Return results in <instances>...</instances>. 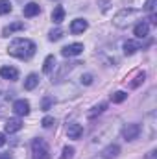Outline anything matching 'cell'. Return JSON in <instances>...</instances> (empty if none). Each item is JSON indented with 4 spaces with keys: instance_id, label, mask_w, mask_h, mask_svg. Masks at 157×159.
Masks as SVG:
<instances>
[{
    "instance_id": "277c9868",
    "label": "cell",
    "mask_w": 157,
    "mask_h": 159,
    "mask_svg": "<svg viewBox=\"0 0 157 159\" xmlns=\"http://www.w3.org/2000/svg\"><path fill=\"white\" fill-rule=\"evenodd\" d=\"M139 133H141V126L139 124H128L124 129H122V137L126 139V141H135L137 137H139Z\"/></svg>"
},
{
    "instance_id": "f546056e",
    "label": "cell",
    "mask_w": 157,
    "mask_h": 159,
    "mask_svg": "<svg viewBox=\"0 0 157 159\" xmlns=\"http://www.w3.org/2000/svg\"><path fill=\"white\" fill-rule=\"evenodd\" d=\"M0 159H11V154H9V152H6V154H2V156H0Z\"/></svg>"
},
{
    "instance_id": "2e32d148",
    "label": "cell",
    "mask_w": 157,
    "mask_h": 159,
    "mask_svg": "<svg viewBox=\"0 0 157 159\" xmlns=\"http://www.w3.org/2000/svg\"><path fill=\"white\" fill-rule=\"evenodd\" d=\"M137 50H141V44L137 41H126L124 43V54L126 56H133Z\"/></svg>"
},
{
    "instance_id": "5b68a950",
    "label": "cell",
    "mask_w": 157,
    "mask_h": 159,
    "mask_svg": "<svg viewBox=\"0 0 157 159\" xmlns=\"http://www.w3.org/2000/svg\"><path fill=\"white\" fill-rule=\"evenodd\" d=\"M13 111H15L19 117L28 115V113H30V102H28V100H24V98L15 100V102H13Z\"/></svg>"
},
{
    "instance_id": "6da1fadb",
    "label": "cell",
    "mask_w": 157,
    "mask_h": 159,
    "mask_svg": "<svg viewBox=\"0 0 157 159\" xmlns=\"http://www.w3.org/2000/svg\"><path fill=\"white\" fill-rule=\"evenodd\" d=\"M37 46L35 43L30 39H24V37H19V39H13L7 46V52L9 56L13 57H19V59H30L34 54H35Z\"/></svg>"
},
{
    "instance_id": "3957f363",
    "label": "cell",
    "mask_w": 157,
    "mask_h": 159,
    "mask_svg": "<svg viewBox=\"0 0 157 159\" xmlns=\"http://www.w3.org/2000/svg\"><path fill=\"white\" fill-rule=\"evenodd\" d=\"M32 157L34 159H50V148L44 139L32 141Z\"/></svg>"
},
{
    "instance_id": "1f68e13d",
    "label": "cell",
    "mask_w": 157,
    "mask_h": 159,
    "mask_svg": "<svg viewBox=\"0 0 157 159\" xmlns=\"http://www.w3.org/2000/svg\"><path fill=\"white\" fill-rule=\"evenodd\" d=\"M94 159H104V157H102V156H96V157H94Z\"/></svg>"
},
{
    "instance_id": "9a60e30c",
    "label": "cell",
    "mask_w": 157,
    "mask_h": 159,
    "mask_svg": "<svg viewBox=\"0 0 157 159\" xmlns=\"http://www.w3.org/2000/svg\"><path fill=\"white\" fill-rule=\"evenodd\" d=\"M148 32H150V26H148L146 22H139V24L135 26V30H133V34H135L139 39H144V37L148 35Z\"/></svg>"
},
{
    "instance_id": "52a82bcc",
    "label": "cell",
    "mask_w": 157,
    "mask_h": 159,
    "mask_svg": "<svg viewBox=\"0 0 157 159\" xmlns=\"http://www.w3.org/2000/svg\"><path fill=\"white\" fill-rule=\"evenodd\" d=\"M20 30H24V22H20V20L11 22V24H7V26L2 30V37H9V35H13L15 32H20Z\"/></svg>"
},
{
    "instance_id": "83f0119b",
    "label": "cell",
    "mask_w": 157,
    "mask_h": 159,
    "mask_svg": "<svg viewBox=\"0 0 157 159\" xmlns=\"http://www.w3.org/2000/svg\"><path fill=\"white\" fill-rule=\"evenodd\" d=\"M50 106H52V98H44L43 100V111H48Z\"/></svg>"
},
{
    "instance_id": "f1b7e54d",
    "label": "cell",
    "mask_w": 157,
    "mask_h": 159,
    "mask_svg": "<svg viewBox=\"0 0 157 159\" xmlns=\"http://www.w3.org/2000/svg\"><path fill=\"white\" fill-rule=\"evenodd\" d=\"M4 144H6V135L0 133V146H4Z\"/></svg>"
},
{
    "instance_id": "44dd1931",
    "label": "cell",
    "mask_w": 157,
    "mask_h": 159,
    "mask_svg": "<svg viewBox=\"0 0 157 159\" xmlns=\"http://www.w3.org/2000/svg\"><path fill=\"white\" fill-rule=\"evenodd\" d=\"M126 96H128V94H126L124 91H117V93H113V94H111V100H113L115 104H120V102H124V100H126Z\"/></svg>"
},
{
    "instance_id": "d4e9b609",
    "label": "cell",
    "mask_w": 157,
    "mask_h": 159,
    "mask_svg": "<svg viewBox=\"0 0 157 159\" xmlns=\"http://www.w3.org/2000/svg\"><path fill=\"white\" fill-rule=\"evenodd\" d=\"M41 126H43V128H50V126H54V117H44V119L41 120Z\"/></svg>"
},
{
    "instance_id": "4dcf8cb0",
    "label": "cell",
    "mask_w": 157,
    "mask_h": 159,
    "mask_svg": "<svg viewBox=\"0 0 157 159\" xmlns=\"http://www.w3.org/2000/svg\"><path fill=\"white\" fill-rule=\"evenodd\" d=\"M146 159H155V152H150V156H148Z\"/></svg>"
},
{
    "instance_id": "8992f818",
    "label": "cell",
    "mask_w": 157,
    "mask_h": 159,
    "mask_svg": "<svg viewBox=\"0 0 157 159\" xmlns=\"http://www.w3.org/2000/svg\"><path fill=\"white\" fill-rule=\"evenodd\" d=\"M83 52V44L81 43H72V44H67L63 50H61V54L65 56V57H74V56H79Z\"/></svg>"
},
{
    "instance_id": "484cf974",
    "label": "cell",
    "mask_w": 157,
    "mask_h": 159,
    "mask_svg": "<svg viewBox=\"0 0 157 159\" xmlns=\"http://www.w3.org/2000/svg\"><path fill=\"white\" fill-rule=\"evenodd\" d=\"M155 2H157V0H146L144 9H146V11H150V13H154V9H155Z\"/></svg>"
},
{
    "instance_id": "ba28073f",
    "label": "cell",
    "mask_w": 157,
    "mask_h": 159,
    "mask_svg": "<svg viewBox=\"0 0 157 159\" xmlns=\"http://www.w3.org/2000/svg\"><path fill=\"white\" fill-rule=\"evenodd\" d=\"M87 28H89V24H87L85 19H76V20H72V24H70V34L78 35V34H83Z\"/></svg>"
},
{
    "instance_id": "603a6c76",
    "label": "cell",
    "mask_w": 157,
    "mask_h": 159,
    "mask_svg": "<svg viewBox=\"0 0 157 159\" xmlns=\"http://www.w3.org/2000/svg\"><path fill=\"white\" fill-rule=\"evenodd\" d=\"M61 35H63V30H61V28H56V30H52V32H50L48 39H50V41H57V39H61Z\"/></svg>"
},
{
    "instance_id": "7402d4cb",
    "label": "cell",
    "mask_w": 157,
    "mask_h": 159,
    "mask_svg": "<svg viewBox=\"0 0 157 159\" xmlns=\"http://www.w3.org/2000/svg\"><path fill=\"white\" fill-rule=\"evenodd\" d=\"M72 156H74V148H72V146H65L59 159H72Z\"/></svg>"
},
{
    "instance_id": "5bb4252c",
    "label": "cell",
    "mask_w": 157,
    "mask_h": 159,
    "mask_svg": "<svg viewBox=\"0 0 157 159\" xmlns=\"http://www.w3.org/2000/svg\"><path fill=\"white\" fill-rule=\"evenodd\" d=\"M52 20H54L56 24H61V22L65 20V9H63V6H56V7H54V11H52Z\"/></svg>"
},
{
    "instance_id": "ac0fdd59",
    "label": "cell",
    "mask_w": 157,
    "mask_h": 159,
    "mask_svg": "<svg viewBox=\"0 0 157 159\" xmlns=\"http://www.w3.org/2000/svg\"><path fill=\"white\" fill-rule=\"evenodd\" d=\"M54 67H56V57L50 54V56H46V59H44V63H43V72H44V74H50Z\"/></svg>"
},
{
    "instance_id": "7c38bea8",
    "label": "cell",
    "mask_w": 157,
    "mask_h": 159,
    "mask_svg": "<svg viewBox=\"0 0 157 159\" xmlns=\"http://www.w3.org/2000/svg\"><path fill=\"white\" fill-rule=\"evenodd\" d=\"M41 11V6L39 4H35V2H30V4H26L24 6V9H22V13H24V17H35V15H39Z\"/></svg>"
},
{
    "instance_id": "4fadbf2b",
    "label": "cell",
    "mask_w": 157,
    "mask_h": 159,
    "mask_svg": "<svg viewBox=\"0 0 157 159\" xmlns=\"http://www.w3.org/2000/svg\"><path fill=\"white\" fill-rule=\"evenodd\" d=\"M6 133H15V131H19L20 128H22V120L20 119H9L6 122Z\"/></svg>"
},
{
    "instance_id": "8fae6325",
    "label": "cell",
    "mask_w": 157,
    "mask_h": 159,
    "mask_svg": "<svg viewBox=\"0 0 157 159\" xmlns=\"http://www.w3.org/2000/svg\"><path fill=\"white\" fill-rule=\"evenodd\" d=\"M67 135H69V139H79V137L83 135V128H81V124H69V128H67Z\"/></svg>"
},
{
    "instance_id": "4316f807",
    "label": "cell",
    "mask_w": 157,
    "mask_h": 159,
    "mask_svg": "<svg viewBox=\"0 0 157 159\" xmlns=\"http://www.w3.org/2000/svg\"><path fill=\"white\" fill-rule=\"evenodd\" d=\"M81 83H83V85H91V83H92V76H91V74H83V76H81Z\"/></svg>"
},
{
    "instance_id": "7a4b0ae2",
    "label": "cell",
    "mask_w": 157,
    "mask_h": 159,
    "mask_svg": "<svg viewBox=\"0 0 157 159\" xmlns=\"http://www.w3.org/2000/svg\"><path fill=\"white\" fill-rule=\"evenodd\" d=\"M137 15H139L137 9H133V7H124V9H120L117 15H115L113 24H115L117 28H126L128 24H131V20H133Z\"/></svg>"
},
{
    "instance_id": "d6986e66",
    "label": "cell",
    "mask_w": 157,
    "mask_h": 159,
    "mask_svg": "<svg viewBox=\"0 0 157 159\" xmlns=\"http://www.w3.org/2000/svg\"><path fill=\"white\" fill-rule=\"evenodd\" d=\"M105 109H107V104H105V102H102V104L94 106V107H92V109H91V111L87 113V117H89V119H94L96 115H102V113H104Z\"/></svg>"
},
{
    "instance_id": "cb8c5ba5",
    "label": "cell",
    "mask_w": 157,
    "mask_h": 159,
    "mask_svg": "<svg viewBox=\"0 0 157 159\" xmlns=\"http://www.w3.org/2000/svg\"><path fill=\"white\" fill-rule=\"evenodd\" d=\"M144 78H146V74H144V72H141V74L135 78V81H131V87H133V89H135V87H139V85L144 81Z\"/></svg>"
},
{
    "instance_id": "e0dca14e",
    "label": "cell",
    "mask_w": 157,
    "mask_h": 159,
    "mask_svg": "<svg viewBox=\"0 0 157 159\" xmlns=\"http://www.w3.org/2000/svg\"><path fill=\"white\" fill-rule=\"evenodd\" d=\"M39 85V76L37 74H28V78L24 80V89L26 91H34Z\"/></svg>"
},
{
    "instance_id": "9c48e42d",
    "label": "cell",
    "mask_w": 157,
    "mask_h": 159,
    "mask_svg": "<svg viewBox=\"0 0 157 159\" xmlns=\"http://www.w3.org/2000/svg\"><path fill=\"white\" fill-rule=\"evenodd\" d=\"M118 154H120V146L118 144H109V146H105L104 150H102V157L104 159H117Z\"/></svg>"
},
{
    "instance_id": "30bf717a",
    "label": "cell",
    "mask_w": 157,
    "mask_h": 159,
    "mask_svg": "<svg viewBox=\"0 0 157 159\" xmlns=\"http://www.w3.org/2000/svg\"><path fill=\"white\" fill-rule=\"evenodd\" d=\"M0 76L4 80L15 81V80H19V70H17L15 67H2V69H0Z\"/></svg>"
},
{
    "instance_id": "ffe728a7",
    "label": "cell",
    "mask_w": 157,
    "mask_h": 159,
    "mask_svg": "<svg viewBox=\"0 0 157 159\" xmlns=\"http://www.w3.org/2000/svg\"><path fill=\"white\" fill-rule=\"evenodd\" d=\"M11 2L9 0H0V15H7V13H11Z\"/></svg>"
}]
</instances>
